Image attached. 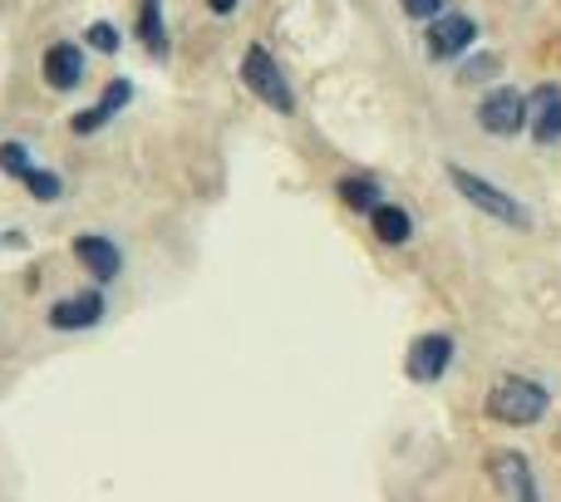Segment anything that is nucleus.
I'll use <instances>...</instances> for the list:
<instances>
[{
	"label": "nucleus",
	"instance_id": "obj_7",
	"mask_svg": "<svg viewBox=\"0 0 561 502\" xmlns=\"http://www.w3.org/2000/svg\"><path fill=\"white\" fill-rule=\"evenodd\" d=\"M472 35H478V25H472L468 15H439V20L429 25V55H433V59L463 55V49L472 45Z\"/></svg>",
	"mask_w": 561,
	"mask_h": 502
},
{
	"label": "nucleus",
	"instance_id": "obj_19",
	"mask_svg": "<svg viewBox=\"0 0 561 502\" xmlns=\"http://www.w3.org/2000/svg\"><path fill=\"white\" fill-rule=\"evenodd\" d=\"M128 98H133V84H128V79H114V84L104 89V104H108V114H118V108H124Z\"/></svg>",
	"mask_w": 561,
	"mask_h": 502
},
{
	"label": "nucleus",
	"instance_id": "obj_12",
	"mask_svg": "<svg viewBox=\"0 0 561 502\" xmlns=\"http://www.w3.org/2000/svg\"><path fill=\"white\" fill-rule=\"evenodd\" d=\"M370 217H374V236H379V242H389V246L409 242L413 222H409V212H404V207H374Z\"/></svg>",
	"mask_w": 561,
	"mask_h": 502
},
{
	"label": "nucleus",
	"instance_id": "obj_8",
	"mask_svg": "<svg viewBox=\"0 0 561 502\" xmlns=\"http://www.w3.org/2000/svg\"><path fill=\"white\" fill-rule=\"evenodd\" d=\"M74 256H79V266H84V271H94L98 281H114L118 271H124V252H118L114 242H108V236H94V232H84L74 242Z\"/></svg>",
	"mask_w": 561,
	"mask_h": 502
},
{
	"label": "nucleus",
	"instance_id": "obj_5",
	"mask_svg": "<svg viewBox=\"0 0 561 502\" xmlns=\"http://www.w3.org/2000/svg\"><path fill=\"white\" fill-rule=\"evenodd\" d=\"M448 360H453V340H448V335H419V340L409 345V360H404V370H409V380L433 384L443 370H448Z\"/></svg>",
	"mask_w": 561,
	"mask_h": 502
},
{
	"label": "nucleus",
	"instance_id": "obj_20",
	"mask_svg": "<svg viewBox=\"0 0 561 502\" xmlns=\"http://www.w3.org/2000/svg\"><path fill=\"white\" fill-rule=\"evenodd\" d=\"M404 10H409L413 20H433L443 10V0H404Z\"/></svg>",
	"mask_w": 561,
	"mask_h": 502
},
{
	"label": "nucleus",
	"instance_id": "obj_13",
	"mask_svg": "<svg viewBox=\"0 0 561 502\" xmlns=\"http://www.w3.org/2000/svg\"><path fill=\"white\" fill-rule=\"evenodd\" d=\"M138 35H143V45L153 49V55H163L167 39H163V0H143V10H138Z\"/></svg>",
	"mask_w": 561,
	"mask_h": 502
},
{
	"label": "nucleus",
	"instance_id": "obj_22",
	"mask_svg": "<svg viewBox=\"0 0 561 502\" xmlns=\"http://www.w3.org/2000/svg\"><path fill=\"white\" fill-rule=\"evenodd\" d=\"M207 5H212L217 15H232V10H236V0H207Z\"/></svg>",
	"mask_w": 561,
	"mask_h": 502
},
{
	"label": "nucleus",
	"instance_id": "obj_10",
	"mask_svg": "<svg viewBox=\"0 0 561 502\" xmlns=\"http://www.w3.org/2000/svg\"><path fill=\"white\" fill-rule=\"evenodd\" d=\"M104 320V295L84 291V295H69V301H59L55 311H49V325L55 330H89V325Z\"/></svg>",
	"mask_w": 561,
	"mask_h": 502
},
{
	"label": "nucleus",
	"instance_id": "obj_18",
	"mask_svg": "<svg viewBox=\"0 0 561 502\" xmlns=\"http://www.w3.org/2000/svg\"><path fill=\"white\" fill-rule=\"evenodd\" d=\"M89 45L104 49V55H114V49H118V30L108 25V20H98V25H89Z\"/></svg>",
	"mask_w": 561,
	"mask_h": 502
},
{
	"label": "nucleus",
	"instance_id": "obj_11",
	"mask_svg": "<svg viewBox=\"0 0 561 502\" xmlns=\"http://www.w3.org/2000/svg\"><path fill=\"white\" fill-rule=\"evenodd\" d=\"M79 79H84V55H79L74 45H49L45 49V84L55 89V94H69V89H79Z\"/></svg>",
	"mask_w": 561,
	"mask_h": 502
},
{
	"label": "nucleus",
	"instance_id": "obj_1",
	"mask_svg": "<svg viewBox=\"0 0 561 502\" xmlns=\"http://www.w3.org/2000/svg\"><path fill=\"white\" fill-rule=\"evenodd\" d=\"M547 389H541L537 380H517V374H512V380H498L488 389V413L498 423H537L541 413H547Z\"/></svg>",
	"mask_w": 561,
	"mask_h": 502
},
{
	"label": "nucleus",
	"instance_id": "obj_15",
	"mask_svg": "<svg viewBox=\"0 0 561 502\" xmlns=\"http://www.w3.org/2000/svg\"><path fill=\"white\" fill-rule=\"evenodd\" d=\"M20 183H25V187H30V192H35V197H39V202H55V197H59V192H65V183H59V177H55V173H39V167H30V173H25V177H20Z\"/></svg>",
	"mask_w": 561,
	"mask_h": 502
},
{
	"label": "nucleus",
	"instance_id": "obj_6",
	"mask_svg": "<svg viewBox=\"0 0 561 502\" xmlns=\"http://www.w3.org/2000/svg\"><path fill=\"white\" fill-rule=\"evenodd\" d=\"M527 128L537 143H557L561 138V89L557 84H541L527 98Z\"/></svg>",
	"mask_w": 561,
	"mask_h": 502
},
{
	"label": "nucleus",
	"instance_id": "obj_4",
	"mask_svg": "<svg viewBox=\"0 0 561 502\" xmlns=\"http://www.w3.org/2000/svg\"><path fill=\"white\" fill-rule=\"evenodd\" d=\"M478 124L498 138H512L522 124H527V98H522L517 89H492V94L478 104Z\"/></svg>",
	"mask_w": 561,
	"mask_h": 502
},
{
	"label": "nucleus",
	"instance_id": "obj_14",
	"mask_svg": "<svg viewBox=\"0 0 561 502\" xmlns=\"http://www.w3.org/2000/svg\"><path fill=\"white\" fill-rule=\"evenodd\" d=\"M340 197H344V207H354V212H374V207H379V187H374L370 177H344Z\"/></svg>",
	"mask_w": 561,
	"mask_h": 502
},
{
	"label": "nucleus",
	"instance_id": "obj_3",
	"mask_svg": "<svg viewBox=\"0 0 561 502\" xmlns=\"http://www.w3.org/2000/svg\"><path fill=\"white\" fill-rule=\"evenodd\" d=\"M242 79H246V89H252L261 104H271L276 114H295V94H291V84H285V74H281V65H276L271 55H266L261 45H252L242 55Z\"/></svg>",
	"mask_w": 561,
	"mask_h": 502
},
{
	"label": "nucleus",
	"instance_id": "obj_16",
	"mask_svg": "<svg viewBox=\"0 0 561 502\" xmlns=\"http://www.w3.org/2000/svg\"><path fill=\"white\" fill-rule=\"evenodd\" d=\"M108 118H114V114H108V104H104V98H98L94 108H84V114H74V124H69V128H74V133H94V128H104Z\"/></svg>",
	"mask_w": 561,
	"mask_h": 502
},
{
	"label": "nucleus",
	"instance_id": "obj_9",
	"mask_svg": "<svg viewBox=\"0 0 561 502\" xmlns=\"http://www.w3.org/2000/svg\"><path fill=\"white\" fill-rule=\"evenodd\" d=\"M492 482H498L507 498H522V502L537 498V478H531L522 453H492Z\"/></svg>",
	"mask_w": 561,
	"mask_h": 502
},
{
	"label": "nucleus",
	"instance_id": "obj_17",
	"mask_svg": "<svg viewBox=\"0 0 561 502\" xmlns=\"http://www.w3.org/2000/svg\"><path fill=\"white\" fill-rule=\"evenodd\" d=\"M0 167H5L10 177H25V173H30L25 148H20V143H0Z\"/></svg>",
	"mask_w": 561,
	"mask_h": 502
},
{
	"label": "nucleus",
	"instance_id": "obj_21",
	"mask_svg": "<svg viewBox=\"0 0 561 502\" xmlns=\"http://www.w3.org/2000/svg\"><path fill=\"white\" fill-rule=\"evenodd\" d=\"M492 69H498V59H472V65L463 69V79H468V84H472V79H488Z\"/></svg>",
	"mask_w": 561,
	"mask_h": 502
},
{
	"label": "nucleus",
	"instance_id": "obj_2",
	"mask_svg": "<svg viewBox=\"0 0 561 502\" xmlns=\"http://www.w3.org/2000/svg\"><path fill=\"white\" fill-rule=\"evenodd\" d=\"M448 177H453V187H458L463 197H468L478 212H488L492 222H507V226H531V217H527V207L517 202V197H507L502 187H492L488 177H478V173H468V167H448Z\"/></svg>",
	"mask_w": 561,
	"mask_h": 502
}]
</instances>
